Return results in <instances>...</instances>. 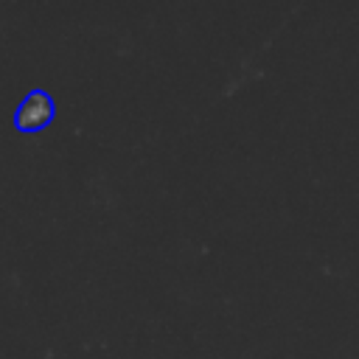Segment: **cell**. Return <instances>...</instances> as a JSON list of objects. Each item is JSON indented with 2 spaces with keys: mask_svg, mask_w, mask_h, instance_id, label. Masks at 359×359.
<instances>
[{
  "mask_svg": "<svg viewBox=\"0 0 359 359\" xmlns=\"http://www.w3.org/2000/svg\"><path fill=\"white\" fill-rule=\"evenodd\" d=\"M50 115H53L50 98H48L45 93H31V95L20 104V109H17V123L25 126V129H36V126L48 123Z\"/></svg>",
  "mask_w": 359,
  "mask_h": 359,
  "instance_id": "cell-1",
  "label": "cell"
}]
</instances>
